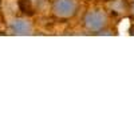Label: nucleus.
I'll return each mask as SVG.
<instances>
[{
  "instance_id": "20e7f679",
  "label": "nucleus",
  "mask_w": 134,
  "mask_h": 134,
  "mask_svg": "<svg viewBox=\"0 0 134 134\" xmlns=\"http://www.w3.org/2000/svg\"><path fill=\"white\" fill-rule=\"evenodd\" d=\"M19 9L24 15H28V16L34 15V9H32L31 0H19Z\"/></svg>"
},
{
  "instance_id": "39448f33",
  "label": "nucleus",
  "mask_w": 134,
  "mask_h": 134,
  "mask_svg": "<svg viewBox=\"0 0 134 134\" xmlns=\"http://www.w3.org/2000/svg\"><path fill=\"white\" fill-rule=\"evenodd\" d=\"M110 7L115 14H122L126 11V4H125L124 0H113V2L110 3Z\"/></svg>"
},
{
  "instance_id": "423d86ee",
  "label": "nucleus",
  "mask_w": 134,
  "mask_h": 134,
  "mask_svg": "<svg viewBox=\"0 0 134 134\" xmlns=\"http://www.w3.org/2000/svg\"><path fill=\"white\" fill-rule=\"evenodd\" d=\"M131 12L134 14V0H133V5H131Z\"/></svg>"
},
{
  "instance_id": "f03ea898",
  "label": "nucleus",
  "mask_w": 134,
  "mask_h": 134,
  "mask_svg": "<svg viewBox=\"0 0 134 134\" xmlns=\"http://www.w3.org/2000/svg\"><path fill=\"white\" fill-rule=\"evenodd\" d=\"M107 24V16L102 11L88 12L85 18V26L90 31H100Z\"/></svg>"
},
{
  "instance_id": "f257e3e1",
  "label": "nucleus",
  "mask_w": 134,
  "mask_h": 134,
  "mask_svg": "<svg viewBox=\"0 0 134 134\" xmlns=\"http://www.w3.org/2000/svg\"><path fill=\"white\" fill-rule=\"evenodd\" d=\"M54 14L59 18H71L76 12L75 0H55L52 4Z\"/></svg>"
},
{
  "instance_id": "7ed1b4c3",
  "label": "nucleus",
  "mask_w": 134,
  "mask_h": 134,
  "mask_svg": "<svg viewBox=\"0 0 134 134\" xmlns=\"http://www.w3.org/2000/svg\"><path fill=\"white\" fill-rule=\"evenodd\" d=\"M9 30L15 35H30L32 32V26L26 19H14L9 24Z\"/></svg>"
}]
</instances>
